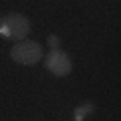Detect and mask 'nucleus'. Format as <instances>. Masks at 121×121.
<instances>
[{
	"label": "nucleus",
	"instance_id": "obj_1",
	"mask_svg": "<svg viewBox=\"0 0 121 121\" xmlns=\"http://www.w3.org/2000/svg\"><path fill=\"white\" fill-rule=\"evenodd\" d=\"M30 32V20L20 12H8L0 16V36L6 40H24Z\"/></svg>",
	"mask_w": 121,
	"mask_h": 121
},
{
	"label": "nucleus",
	"instance_id": "obj_2",
	"mask_svg": "<svg viewBox=\"0 0 121 121\" xmlns=\"http://www.w3.org/2000/svg\"><path fill=\"white\" fill-rule=\"evenodd\" d=\"M10 59L22 67H32L43 59V44L28 39L14 43V47L10 48Z\"/></svg>",
	"mask_w": 121,
	"mask_h": 121
},
{
	"label": "nucleus",
	"instance_id": "obj_3",
	"mask_svg": "<svg viewBox=\"0 0 121 121\" xmlns=\"http://www.w3.org/2000/svg\"><path fill=\"white\" fill-rule=\"evenodd\" d=\"M44 69L51 75H55V77H67L73 71V60H71V56L67 52L60 51V48L59 51H51L44 56Z\"/></svg>",
	"mask_w": 121,
	"mask_h": 121
},
{
	"label": "nucleus",
	"instance_id": "obj_4",
	"mask_svg": "<svg viewBox=\"0 0 121 121\" xmlns=\"http://www.w3.org/2000/svg\"><path fill=\"white\" fill-rule=\"evenodd\" d=\"M93 111H95V103L87 101V103H83V105H79V107L73 109V117H75V121H83L87 115H91Z\"/></svg>",
	"mask_w": 121,
	"mask_h": 121
},
{
	"label": "nucleus",
	"instance_id": "obj_5",
	"mask_svg": "<svg viewBox=\"0 0 121 121\" xmlns=\"http://www.w3.org/2000/svg\"><path fill=\"white\" fill-rule=\"evenodd\" d=\"M47 43H48V47H51V51H59V47H60V39L56 35H48Z\"/></svg>",
	"mask_w": 121,
	"mask_h": 121
}]
</instances>
